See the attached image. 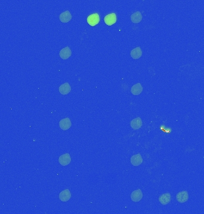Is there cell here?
Here are the masks:
<instances>
[{
    "mask_svg": "<svg viewBox=\"0 0 204 214\" xmlns=\"http://www.w3.org/2000/svg\"><path fill=\"white\" fill-rule=\"evenodd\" d=\"M72 19V15L69 11H66L60 14L59 19L62 23H67Z\"/></svg>",
    "mask_w": 204,
    "mask_h": 214,
    "instance_id": "4fadbf2b",
    "label": "cell"
},
{
    "mask_svg": "<svg viewBox=\"0 0 204 214\" xmlns=\"http://www.w3.org/2000/svg\"><path fill=\"white\" fill-rule=\"evenodd\" d=\"M189 199V194L187 191H182L178 193L176 195V200L179 203H183Z\"/></svg>",
    "mask_w": 204,
    "mask_h": 214,
    "instance_id": "6da1fadb",
    "label": "cell"
},
{
    "mask_svg": "<svg viewBox=\"0 0 204 214\" xmlns=\"http://www.w3.org/2000/svg\"><path fill=\"white\" fill-rule=\"evenodd\" d=\"M58 162L63 166L67 165L71 162V158L69 154H65L58 158Z\"/></svg>",
    "mask_w": 204,
    "mask_h": 214,
    "instance_id": "ba28073f",
    "label": "cell"
},
{
    "mask_svg": "<svg viewBox=\"0 0 204 214\" xmlns=\"http://www.w3.org/2000/svg\"><path fill=\"white\" fill-rule=\"evenodd\" d=\"M131 163L133 166H139L143 163V158L141 155L138 154L132 156L130 158Z\"/></svg>",
    "mask_w": 204,
    "mask_h": 214,
    "instance_id": "30bf717a",
    "label": "cell"
},
{
    "mask_svg": "<svg viewBox=\"0 0 204 214\" xmlns=\"http://www.w3.org/2000/svg\"><path fill=\"white\" fill-rule=\"evenodd\" d=\"M72 55V51L69 47H66L65 48L60 50L59 52V56L63 60H67Z\"/></svg>",
    "mask_w": 204,
    "mask_h": 214,
    "instance_id": "52a82bcc",
    "label": "cell"
},
{
    "mask_svg": "<svg viewBox=\"0 0 204 214\" xmlns=\"http://www.w3.org/2000/svg\"><path fill=\"white\" fill-rule=\"evenodd\" d=\"M171 200V195L169 193L162 194L159 197V201L162 205H167Z\"/></svg>",
    "mask_w": 204,
    "mask_h": 214,
    "instance_id": "3957f363",
    "label": "cell"
},
{
    "mask_svg": "<svg viewBox=\"0 0 204 214\" xmlns=\"http://www.w3.org/2000/svg\"><path fill=\"white\" fill-rule=\"evenodd\" d=\"M143 92V86L141 83H138L132 86L131 88V92L134 95H139Z\"/></svg>",
    "mask_w": 204,
    "mask_h": 214,
    "instance_id": "5bb4252c",
    "label": "cell"
},
{
    "mask_svg": "<svg viewBox=\"0 0 204 214\" xmlns=\"http://www.w3.org/2000/svg\"><path fill=\"white\" fill-rule=\"evenodd\" d=\"M104 20L107 25L112 26L117 21V15L114 13L108 14L104 17Z\"/></svg>",
    "mask_w": 204,
    "mask_h": 214,
    "instance_id": "5b68a950",
    "label": "cell"
},
{
    "mask_svg": "<svg viewBox=\"0 0 204 214\" xmlns=\"http://www.w3.org/2000/svg\"><path fill=\"white\" fill-rule=\"evenodd\" d=\"M59 199L62 202H67L71 199V193L69 189H66L65 190L61 192L59 194Z\"/></svg>",
    "mask_w": 204,
    "mask_h": 214,
    "instance_id": "9c48e42d",
    "label": "cell"
},
{
    "mask_svg": "<svg viewBox=\"0 0 204 214\" xmlns=\"http://www.w3.org/2000/svg\"><path fill=\"white\" fill-rule=\"evenodd\" d=\"M142 20V14L140 11H136L131 14V20L134 23H139Z\"/></svg>",
    "mask_w": 204,
    "mask_h": 214,
    "instance_id": "2e32d148",
    "label": "cell"
},
{
    "mask_svg": "<svg viewBox=\"0 0 204 214\" xmlns=\"http://www.w3.org/2000/svg\"><path fill=\"white\" fill-rule=\"evenodd\" d=\"M131 199L134 202H138L143 198V193L140 189H137L131 193Z\"/></svg>",
    "mask_w": 204,
    "mask_h": 214,
    "instance_id": "277c9868",
    "label": "cell"
},
{
    "mask_svg": "<svg viewBox=\"0 0 204 214\" xmlns=\"http://www.w3.org/2000/svg\"><path fill=\"white\" fill-rule=\"evenodd\" d=\"M130 126L132 129L138 130L139 128H141L143 126V122L140 117H137L133 119L130 122Z\"/></svg>",
    "mask_w": 204,
    "mask_h": 214,
    "instance_id": "8fae6325",
    "label": "cell"
},
{
    "mask_svg": "<svg viewBox=\"0 0 204 214\" xmlns=\"http://www.w3.org/2000/svg\"><path fill=\"white\" fill-rule=\"evenodd\" d=\"M58 91L62 95H65L71 92V87L68 83H65L59 86Z\"/></svg>",
    "mask_w": 204,
    "mask_h": 214,
    "instance_id": "7c38bea8",
    "label": "cell"
},
{
    "mask_svg": "<svg viewBox=\"0 0 204 214\" xmlns=\"http://www.w3.org/2000/svg\"><path fill=\"white\" fill-rule=\"evenodd\" d=\"M142 54L143 52L140 47H136V48H134L133 50H131L130 56L133 59L137 60L141 57Z\"/></svg>",
    "mask_w": 204,
    "mask_h": 214,
    "instance_id": "9a60e30c",
    "label": "cell"
},
{
    "mask_svg": "<svg viewBox=\"0 0 204 214\" xmlns=\"http://www.w3.org/2000/svg\"><path fill=\"white\" fill-rule=\"evenodd\" d=\"M100 21V17L97 13L91 14L87 17L88 23L91 26H95Z\"/></svg>",
    "mask_w": 204,
    "mask_h": 214,
    "instance_id": "7a4b0ae2",
    "label": "cell"
},
{
    "mask_svg": "<svg viewBox=\"0 0 204 214\" xmlns=\"http://www.w3.org/2000/svg\"><path fill=\"white\" fill-rule=\"evenodd\" d=\"M72 123L69 118H65L59 121V127L63 130H67L71 128Z\"/></svg>",
    "mask_w": 204,
    "mask_h": 214,
    "instance_id": "8992f818",
    "label": "cell"
}]
</instances>
